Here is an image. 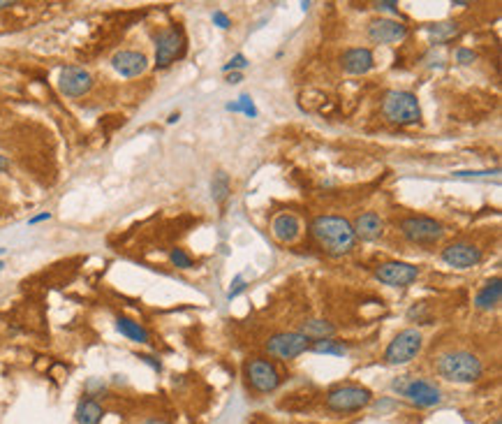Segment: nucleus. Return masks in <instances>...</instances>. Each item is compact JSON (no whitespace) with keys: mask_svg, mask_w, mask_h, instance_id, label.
<instances>
[{"mask_svg":"<svg viewBox=\"0 0 502 424\" xmlns=\"http://www.w3.org/2000/svg\"><path fill=\"white\" fill-rule=\"evenodd\" d=\"M310 234H313L315 244L322 248L327 255H347L354 248V229L352 223L342 216H317L310 223Z\"/></svg>","mask_w":502,"mask_h":424,"instance_id":"nucleus-1","label":"nucleus"},{"mask_svg":"<svg viewBox=\"0 0 502 424\" xmlns=\"http://www.w3.org/2000/svg\"><path fill=\"white\" fill-rule=\"evenodd\" d=\"M436 369L444 380L458 385L477 383L484 375L481 360L477 355L468 353V350H449V353L440 355L436 362Z\"/></svg>","mask_w":502,"mask_h":424,"instance_id":"nucleus-2","label":"nucleus"},{"mask_svg":"<svg viewBox=\"0 0 502 424\" xmlns=\"http://www.w3.org/2000/svg\"><path fill=\"white\" fill-rule=\"evenodd\" d=\"M382 114L394 125H414L421 121V107L410 90H389L382 102Z\"/></svg>","mask_w":502,"mask_h":424,"instance_id":"nucleus-3","label":"nucleus"},{"mask_svg":"<svg viewBox=\"0 0 502 424\" xmlns=\"http://www.w3.org/2000/svg\"><path fill=\"white\" fill-rule=\"evenodd\" d=\"M373 392L364 385H338L327 395V408L334 413H357L371 406Z\"/></svg>","mask_w":502,"mask_h":424,"instance_id":"nucleus-4","label":"nucleus"},{"mask_svg":"<svg viewBox=\"0 0 502 424\" xmlns=\"http://www.w3.org/2000/svg\"><path fill=\"white\" fill-rule=\"evenodd\" d=\"M421 348H424V336H421V332L414 329V327H407V329L398 332L394 336V341L387 345L384 360H387V364L391 366L407 364V362H412L414 357L421 353Z\"/></svg>","mask_w":502,"mask_h":424,"instance_id":"nucleus-5","label":"nucleus"},{"mask_svg":"<svg viewBox=\"0 0 502 424\" xmlns=\"http://www.w3.org/2000/svg\"><path fill=\"white\" fill-rule=\"evenodd\" d=\"M401 232L403 237L412 244L421 246H431L444 237V227L442 223L436 221L431 216H407L401 221Z\"/></svg>","mask_w":502,"mask_h":424,"instance_id":"nucleus-6","label":"nucleus"},{"mask_svg":"<svg viewBox=\"0 0 502 424\" xmlns=\"http://www.w3.org/2000/svg\"><path fill=\"white\" fill-rule=\"evenodd\" d=\"M243 373H246L248 385L253 387L255 392L260 395H268V392H275L280 387V373L268 360H262V357H253V360L246 362L243 366Z\"/></svg>","mask_w":502,"mask_h":424,"instance_id":"nucleus-7","label":"nucleus"},{"mask_svg":"<svg viewBox=\"0 0 502 424\" xmlns=\"http://www.w3.org/2000/svg\"><path fill=\"white\" fill-rule=\"evenodd\" d=\"M266 350L278 360H297L310 350V338L301 332H278L266 341Z\"/></svg>","mask_w":502,"mask_h":424,"instance_id":"nucleus-8","label":"nucleus"},{"mask_svg":"<svg viewBox=\"0 0 502 424\" xmlns=\"http://www.w3.org/2000/svg\"><path fill=\"white\" fill-rule=\"evenodd\" d=\"M186 53V35L179 28H167L155 35V68L164 70Z\"/></svg>","mask_w":502,"mask_h":424,"instance_id":"nucleus-9","label":"nucleus"},{"mask_svg":"<svg viewBox=\"0 0 502 424\" xmlns=\"http://www.w3.org/2000/svg\"><path fill=\"white\" fill-rule=\"evenodd\" d=\"M375 278L382 286H389V288H407L419 278V266L391 260V262H382L377 266Z\"/></svg>","mask_w":502,"mask_h":424,"instance_id":"nucleus-10","label":"nucleus"},{"mask_svg":"<svg viewBox=\"0 0 502 424\" xmlns=\"http://www.w3.org/2000/svg\"><path fill=\"white\" fill-rule=\"evenodd\" d=\"M401 397H405L417 408H433V406L442 403V392H440L438 385L424 378H410V375L401 390Z\"/></svg>","mask_w":502,"mask_h":424,"instance_id":"nucleus-11","label":"nucleus"},{"mask_svg":"<svg viewBox=\"0 0 502 424\" xmlns=\"http://www.w3.org/2000/svg\"><path fill=\"white\" fill-rule=\"evenodd\" d=\"M58 88L67 98H84L93 88V75L81 65H65L58 75Z\"/></svg>","mask_w":502,"mask_h":424,"instance_id":"nucleus-12","label":"nucleus"},{"mask_svg":"<svg viewBox=\"0 0 502 424\" xmlns=\"http://www.w3.org/2000/svg\"><path fill=\"white\" fill-rule=\"evenodd\" d=\"M484 253L479 246L468 244V241H456V244H449L442 248V262L449 266H456V269H473V266L481 264Z\"/></svg>","mask_w":502,"mask_h":424,"instance_id":"nucleus-13","label":"nucleus"},{"mask_svg":"<svg viewBox=\"0 0 502 424\" xmlns=\"http://www.w3.org/2000/svg\"><path fill=\"white\" fill-rule=\"evenodd\" d=\"M407 26L403 21H396V19H384V16H379V19H373L368 23V38L373 42H377V45H396V42H403L407 38Z\"/></svg>","mask_w":502,"mask_h":424,"instance_id":"nucleus-14","label":"nucleus"},{"mask_svg":"<svg viewBox=\"0 0 502 424\" xmlns=\"http://www.w3.org/2000/svg\"><path fill=\"white\" fill-rule=\"evenodd\" d=\"M112 68L118 72L121 77L134 79V77L144 75V72L149 70V58H146L142 51L123 49L112 56Z\"/></svg>","mask_w":502,"mask_h":424,"instance_id":"nucleus-15","label":"nucleus"},{"mask_svg":"<svg viewBox=\"0 0 502 424\" xmlns=\"http://www.w3.org/2000/svg\"><path fill=\"white\" fill-rule=\"evenodd\" d=\"M342 70L347 75H366L375 68V56H373L371 49L366 47H354V49H347L342 53Z\"/></svg>","mask_w":502,"mask_h":424,"instance_id":"nucleus-16","label":"nucleus"},{"mask_svg":"<svg viewBox=\"0 0 502 424\" xmlns=\"http://www.w3.org/2000/svg\"><path fill=\"white\" fill-rule=\"evenodd\" d=\"M271 234L280 244H292L301 234V221L294 214H278L271 223Z\"/></svg>","mask_w":502,"mask_h":424,"instance_id":"nucleus-17","label":"nucleus"},{"mask_svg":"<svg viewBox=\"0 0 502 424\" xmlns=\"http://www.w3.org/2000/svg\"><path fill=\"white\" fill-rule=\"evenodd\" d=\"M354 237L364 239V241H375L382 237L384 232V223L375 211H366V214L357 216V221L352 223Z\"/></svg>","mask_w":502,"mask_h":424,"instance_id":"nucleus-18","label":"nucleus"},{"mask_svg":"<svg viewBox=\"0 0 502 424\" xmlns=\"http://www.w3.org/2000/svg\"><path fill=\"white\" fill-rule=\"evenodd\" d=\"M502 299V281L500 278H493L484 286L475 297V306L477 311H493L495 306L500 304Z\"/></svg>","mask_w":502,"mask_h":424,"instance_id":"nucleus-19","label":"nucleus"},{"mask_svg":"<svg viewBox=\"0 0 502 424\" xmlns=\"http://www.w3.org/2000/svg\"><path fill=\"white\" fill-rule=\"evenodd\" d=\"M75 417H77V424H100L102 417H105V408H102V403L97 399L86 397L79 401Z\"/></svg>","mask_w":502,"mask_h":424,"instance_id":"nucleus-20","label":"nucleus"},{"mask_svg":"<svg viewBox=\"0 0 502 424\" xmlns=\"http://www.w3.org/2000/svg\"><path fill=\"white\" fill-rule=\"evenodd\" d=\"M116 329H118L121 334H123L127 341H132V343H151L149 329H146L144 325H139L137 320H132V318L118 316V318H116Z\"/></svg>","mask_w":502,"mask_h":424,"instance_id":"nucleus-21","label":"nucleus"},{"mask_svg":"<svg viewBox=\"0 0 502 424\" xmlns=\"http://www.w3.org/2000/svg\"><path fill=\"white\" fill-rule=\"evenodd\" d=\"M301 334L308 336L310 341H322V338H334L336 325L324 318H310L301 323Z\"/></svg>","mask_w":502,"mask_h":424,"instance_id":"nucleus-22","label":"nucleus"},{"mask_svg":"<svg viewBox=\"0 0 502 424\" xmlns=\"http://www.w3.org/2000/svg\"><path fill=\"white\" fill-rule=\"evenodd\" d=\"M461 33L456 21H442V23H433V26L426 28V35L431 38L433 45H444V42L454 40L456 35Z\"/></svg>","mask_w":502,"mask_h":424,"instance_id":"nucleus-23","label":"nucleus"},{"mask_svg":"<svg viewBox=\"0 0 502 424\" xmlns=\"http://www.w3.org/2000/svg\"><path fill=\"white\" fill-rule=\"evenodd\" d=\"M229 192H231V184H229L227 172L218 169V172L213 174V179H211V197H213V202L223 204L225 199L229 197Z\"/></svg>","mask_w":502,"mask_h":424,"instance_id":"nucleus-24","label":"nucleus"},{"mask_svg":"<svg viewBox=\"0 0 502 424\" xmlns=\"http://www.w3.org/2000/svg\"><path fill=\"white\" fill-rule=\"evenodd\" d=\"M310 350L317 353V355H336V357H340V355L347 353L345 343L336 341V338H322V341H315L313 345H310Z\"/></svg>","mask_w":502,"mask_h":424,"instance_id":"nucleus-25","label":"nucleus"},{"mask_svg":"<svg viewBox=\"0 0 502 424\" xmlns=\"http://www.w3.org/2000/svg\"><path fill=\"white\" fill-rule=\"evenodd\" d=\"M227 109H229V112H241V114H246V116H250V119L257 116V107H255V102H253L250 95H241L238 102H229Z\"/></svg>","mask_w":502,"mask_h":424,"instance_id":"nucleus-26","label":"nucleus"},{"mask_svg":"<svg viewBox=\"0 0 502 424\" xmlns=\"http://www.w3.org/2000/svg\"><path fill=\"white\" fill-rule=\"evenodd\" d=\"M169 262L174 264L176 269H190V266H192V258H190L183 248H171V251H169Z\"/></svg>","mask_w":502,"mask_h":424,"instance_id":"nucleus-27","label":"nucleus"},{"mask_svg":"<svg viewBox=\"0 0 502 424\" xmlns=\"http://www.w3.org/2000/svg\"><path fill=\"white\" fill-rule=\"evenodd\" d=\"M495 174H500L498 169H484V172H473V169H470V172H451V177H456V179H488V177H495Z\"/></svg>","mask_w":502,"mask_h":424,"instance_id":"nucleus-28","label":"nucleus"},{"mask_svg":"<svg viewBox=\"0 0 502 424\" xmlns=\"http://www.w3.org/2000/svg\"><path fill=\"white\" fill-rule=\"evenodd\" d=\"M248 68V58L243 56V53H236L234 58H229L227 65H223V72H236V70H243Z\"/></svg>","mask_w":502,"mask_h":424,"instance_id":"nucleus-29","label":"nucleus"},{"mask_svg":"<svg viewBox=\"0 0 502 424\" xmlns=\"http://www.w3.org/2000/svg\"><path fill=\"white\" fill-rule=\"evenodd\" d=\"M475 51L473 49H465V47H458L456 49V63H461V65H470V63H475Z\"/></svg>","mask_w":502,"mask_h":424,"instance_id":"nucleus-30","label":"nucleus"},{"mask_svg":"<svg viewBox=\"0 0 502 424\" xmlns=\"http://www.w3.org/2000/svg\"><path fill=\"white\" fill-rule=\"evenodd\" d=\"M211 19H213V23H216L218 28H223V30L231 26V19H229L227 14H225V12H220V10L213 12V16H211Z\"/></svg>","mask_w":502,"mask_h":424,"instance_id":"nucleus-31","label":"nucleus"},{"mask_svg":"<svg viewBox=\"0 0 502 424\" xmlns=\"http://www.w3.org/2000/svg\"><path fill=\"white\" fill-rule=\"evenodd\" d=\"M373 8H375L377 12H398V3H394V0H379V3H373Z\"/></svg>","mask_w":502,"mask_h":424,"instance_id":"nucleus-32","label":"nucleus"},{"mask_svg":"<svg viewBox=\"0 0 502 424\" xmlns=\"http://www.w3.org/2000/svg\"><path fill=\"white\" fill-rule=\"evenodd\" d=\"M105 390H107V385L102 383L100 378H90L88 383H86V392H88V395H90V392H105ZM88 395H86V397H88Z\"/></svg>","mask_w":502,"mask_h":424,"instance_id":"nucleus-33","label":"nucleus"},{"mask_svg":"<svg viewBox=\"0 0 502 424\" xmlns=\"http://www.w3.org/2000/svg\"><path fill=\"white\" fill-rule=\"evenodd\" d=\"M234 290H229V295H227V299H236L238 295L246 290V281H243V276H236V283H234Z\"/></svg>","mask_w":502,"mask_h":424,"instance_id":"nucleus-34","label":"nucleus"},{"mask_svg":"<svg viewBox=\"0 0 502 424\" xmlns=\"http://www.w3.org/2000/svg\"><path fill=\"white\" fill-rule=\"evenodd\" d=\"M139 360H144L146 364H149V366H153V369H155V371H162V364H160V362L155 360V357H151V355H139Z\"/></svg>","mask_w":502,"mask_h":424,"instance_id":"nucleus-35","label":"nucleus"},{"mask_svg":"<svg viewBox=\"0 0 502 424\" xmlns=\"http://www.w3.org/2000/svg\"><path fill=\"white\" fill-rule=\"evenodd\" d=\"M49 218H51V214H49V211H45V214H38V216L30 218L28 225H38V223H45V221H49Z\"/></svg>","mask_w":502,"mask_h":424,"instance_id":"nucleus-36","label":"nucleus"},{"mask_svg":"<svg viewBox=\"0 0 502 424\" xmlns=\"http://www.w3.org/2000/svg\"><path fill=\"white\" fill-rule=\"evenodd\" d=\"M387 408H394V401H389V399H384V401H379V403H377V410H379V415H382V413H384V410H387Z\"/></svg>","mask_w":502,"mask_h":424,"instance_id":"nucleus-37","label":"nucleus"},{"mask_svg":"<svg viewBox=\"0 0 502 424\" xmlns=\"http://www.w3.org/2000/svg\"><path fill=\"white\" fill-rule=\"evenodd\" d=\"M227 82H229V84H238V82H243V75H241V72H231V75L227 77Z\"/></svg>","mask_w":502,"mask_h":424,"instance_id":"nucleus-38","label":"nucleus"},{"mask_svg":"<svg viewBox=\"0 0 502 424\" xmlns=\"http://www.w3.org/2000/svg\"><path fill=\"white\" fill-rule=\"evenodd\" d=\"M8 167H10V160L5 158V155H0V174H3V172H5V169H8Z\"/></svg>","mask_w":502,"mask_h":424,"instance_id":"nucleus-39","label":"nucleus"},{"mask_svg":"<svg viewBox=\"0 0 502 424\" xmlns=\"http://www.w3.org/2000/svg\"><path fill=\"white\" fill-rule=\"evenodd\" d=\"M16 3H12V0H0V10H10V8H14Z\"/></svg>","mask_w":502,"mask_h":424,"instance_id":"nucleus-40","label":"nucleus"},{"mask_svg":"<svg viewBox=\"0 0 502 424\" xmlns=\"http://www.w3.org/2000/svg\"><path fill=\"white\" fill-rule=\"evenodd\" d=\"M142 424H169V422H164V420H155V417H149V420H144Z\"/></svg>","mask_w":502,"mask_h":424,"instance_id":"nucleus-41","label":"nucleus"},{"mask_svg":"<svg viewBox=\"0 0 502 424\" xmlns=\"http://www.w3.org/2000/svg\"><path fill=\"white\" fill-rule=\"evenodd\" d=\"M179 119H181V114H179V112H176V114H169L167 123H176V121H179Z\"/></svg>","mask_w":502,"mask_h":424,"instance_id":"nucleus-42","label":"nucleus"},{"mask_svg":"<svg viewBox=\"0 0 502 424\" xmlns=\"http://www.w3.org/2000/svg\"><path fill=\"white\" fill-rule=\"evenodd\" d=\"M454 8H468L470 3H465V0H456V3H451Z\"/></svg>","mask_w":502,"mask_h":424,"instance_id":"nucleus-43","label":"nucleus"},{"mask_svg":"<svg viewBox=\"0 0 502 424\" xmlns=\"http://www.w3.org/2000/svg\"><path fill=\"white\" fill-rule=\"evenodd\" d=\"M491 424H502V420H500V417H495V420H493Z\"/></svg>","mask_w":502,"mask_h":424,"instance_id":"nucleus-44","label":"nucleus"},{"mask_svg":"<svg viewBox=\"0 0 502 424\" xmlns=\"http://www.w3.org/2000/svg\"><path fill=\"white\" fill-rule=\"evenodd\" d=\"M3 269H5V264H3V262H0V271H3Z\"/></svg>","mask_w":502,"mask_h":424,"instance_id":"nucleus-45","label":"nucleus"}]
</instances>
